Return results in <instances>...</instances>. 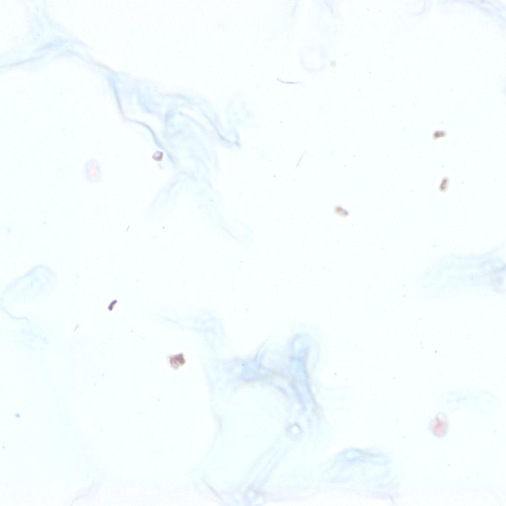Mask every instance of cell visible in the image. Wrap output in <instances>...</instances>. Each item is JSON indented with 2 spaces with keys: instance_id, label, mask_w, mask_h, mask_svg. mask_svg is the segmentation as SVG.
Returning a JSON list of instances; mask_svg holds the SVG:
<instances>
[{
  "instance_id": "1",
  "label": "cell",
  "mask_w": 506,
  "mask_h": 506,
  "mask_svg": "<svg viewBox=\"0 0 506 506\" xmlns=\"http://www.w3.org/2000/svg\"><path fill=\"white\" fill-rule=\"evenodd\" d=\"M449 423L447 416L442 413H438L429 424V429L432 434L437 437H443L447 434Z\"/></svg>"
}]
</instances>
